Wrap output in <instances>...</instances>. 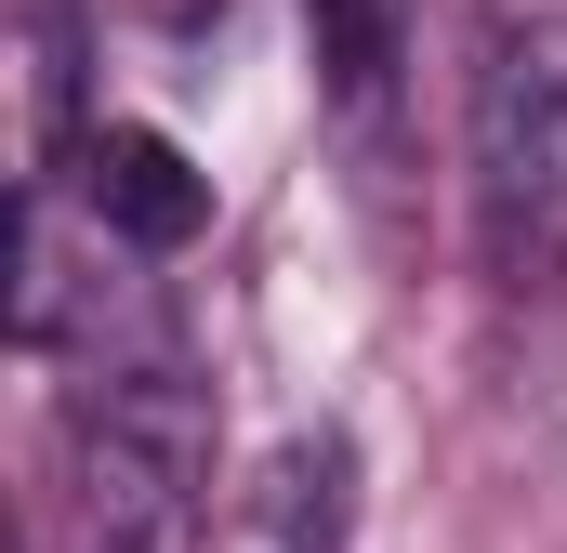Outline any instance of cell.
<instances>
[{"instance_id":"7a4b0ae2","label":"cell","mask_w":567,"mask_h":553,"mask_svg":"<svg viewBox=\"0 0 567 553\" xmlns=\"http://www.w3.org/2000/svg\"><path fill=\"white\" fill-rule=\"evenodd\" d=\"M80 488H93V528L106 553H158L185 514H198V488H212V383L185 369V356H120V369H93L80 383Z\"/></svg>"},{"instance_id":"5b68a950","label":"cell","mask_w":567,"mask_h":553,"mask_svg":"<svg viewBox=\"0 0 567 553\" xmlns=\"http://www.w3.org/2000/svg\"><path fill=\"white\" fill-rule=\"evenodd\" d=\"M317 13V53H330V80L370 106L383 80H396V0H303Z\"/></svg>"},{"instance_id":"3957f363","label":"cell","mask_w":567,"mask_h":553,"mask_svg":"<svg viewBox=\"0 0 567 553\" xmlns=\"http://www.w3.org/2000/svg\"><path fill=\"white\" fill-rule=\"evenodd\" d=\"M80 185H93V225L120 251H185L212 225V171L158 133V119H106V133L80 145Z\"/></svg>"},{"instance_id":"277c9868","label":"cell","mask_w":567,"mask_h":553,"mask_svg":"<svg viewBox=\"0 0 567 553\" xmlns=\"http://www.w3.org/2000/svg\"><path fill=\"white\" fill-rule=\"evenodd\" d=\"M251 528L278 553H343V528H357V448L343 435H290L265 461V488H251Z\"/></svg>"},{"instance_id":"6da1fadb","label":"cell","mask_w":567,"mask_h":553,"mask_svg":"<svg viewBox=\"0 0 567 553\" xmlns=\"http://www.w3.org/2000/svg\"><path fill=\"white\" fill-rule=\"evenodd\" d=\"M462 171H475V238L502 290L567 276V27L555 13H488L475 80H462Z\"/></svg>"}]
</instances>
